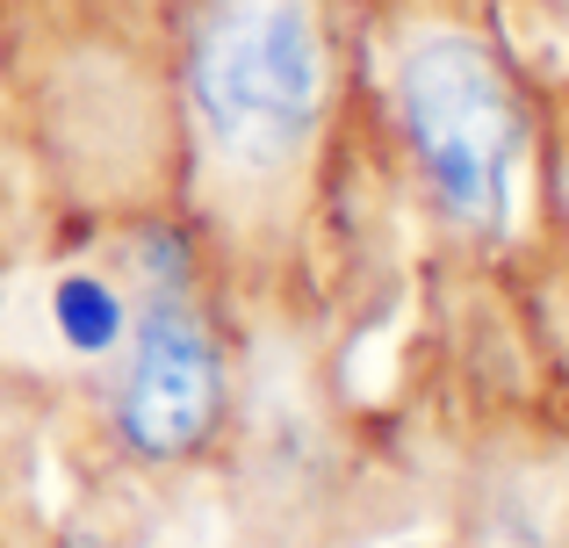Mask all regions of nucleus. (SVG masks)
<instances>
[{
	"label": "nucleus",
	"instance_id": "1",
	"mask_svg": "<svg viewBox=\"0 0 569 548\" xmlns=\"http://www.w3.org/2000/svg\"><path fill=\"white\" fill-rule=\"evenodd\" d=\"M397 109L440 210L498 239L519 196V167H527V109L498 72V58L461 37L418 43L397 72Z\"/></svg>",
	"mask_w": 569,
	"mask_h": 548
},
{
	"label": "nucleus",
	"instance_id": "2",
	"mask_svg": "<svg viewBox=\"0 0 569 548\" xmlns=\"http://www.w3.org/2000/svg\"><path fill=\"white\" fill-rule=\"evenodd\" d=\"M188 87L223 152L289 159L325 109V43L303 0H231L202 22Z\"/></svg>",
	"mask_w": 569,
	"mask_h": 548
},
{
	"label": "nucleus",
	"instance_id": "3",
	"mask_svg": "<svg viewBox=\"0 0 569 548\" xmlns=\"http://www.w3.org/2000/svg\"><path fill=\"white\" fill-rule=\"evenodd\" d=\"M116 419H123V440L152 462H173L209 434V419H217V347L181 303L144 310Z\"/></svg>",
	"mask_w": 569,
	"mask_h": 548
},
{
	"label": "nucleus",
	"instance_id": "4",
	"mask_svg": "<svg viewBox=\"0 0 569 548\" xmlns=\"http://www.w3.org/2000/svg\"><path fill=\"white\" fill-rule=\"evenodd\" d=\"M51 318H58V332H66L72 353H109L116 332H123V310H116V296L101 289V281H80V275L58 281Z\"/></svg>",
	"mask_w": 569,
	"mask_h": 548
}]
</instances>
